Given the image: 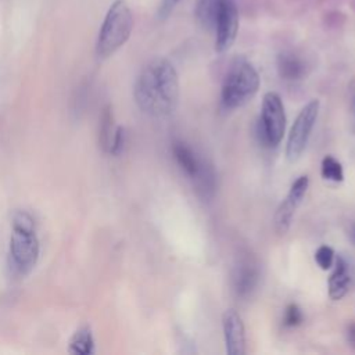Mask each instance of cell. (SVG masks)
<instances>
[{
	"instance_id": "obj_1",
	"label": "cell",
	"mask_w": 355,
	"mask_h": 355,
	"mask_svg": "<svg viewBox=\"0 0 355 355\" xmlns=\"http://www.w3.org/2000/svg\"><path fill=\"white\" fill-rule=\"evenodd\" d=\"M179 76L166 58H154L139 73L133 96L137 107L147 115L164 118L171 115L179 103Z\"/></svg>"
},
{
	"instance_id": "obj_2",
	"label": "cell",
	"mask_w": 355,
	"mask_h": 355,
	"mask_svg": "<svg viewBox=\"0 0 355 355\" xmlns=\"http://www.w3.org/2000/svg\"><path fill=\"white\" fill-rule=\"evenodd\" d=\"M39 258V240L35 220L26 211H17L12 216L10 239V266L18 275H28Z\"/></svg>"
},
{
	"instance_id": "obj_3",
	"label": "cell",
	"mask_w": 355,
	"mask_h": 355,
	"mask_svg": "<svg viewBox=\"0 0 355 355\" xmlns=\"http://www.w3.org/2000/svg\"><path fill=\"white\" fill-rule=\"evenodd\" d=\"M133 29V15L123 0H115L107 11L101 25L96 53L97 57L104 60L112 55L129 39Z\"/></svg>"
},
{
	"instance_id": "obj_4",
	"label": "cell",
	"mask_w": 355,
	"mask_h": 355,
	"mask_svg": "<svg viewBox=\"0 0 355 355\" xmlns=\"http://www.w3.org/2000/svg\"><path fill=\"white\" fill-rule=\"evenodd\" d=\"M259 89V75L247 60H236L229 68L222 85V103L226 108L245 105Z\"/></svg>"
},
{
	"instance_id": "obj_5",
	"label": "cell",
	"mask_w": 355,
	"mask_h": 355,
	"mask_svg": "<svg viewBox=\"0 0 355 355\" xmlns=\"http://www.w3.org/2000/svg\"><path fill=\"white\" fill-rule=\"evenodd\" d=\"M286 132V112L280 96L275 92L265 93L259 118V139L269 147L277 146Z\"/></svg>"
},
{
	"instance_id": "obj_6",
	"label": "cell",
	"mask_w": 355,
	"mask_h": 355,
	"mask_svg": "<svg viewBox=\"0 0 355 355\" xmlns=\"http://www.w3.org/2000/svg\"><path fill=\"white\" fill-rule=\"evenodd\" d=\"M319 100L313 98L308 101L297 115L294 123L291 125L286 146V155L288 161H297L301 157L302 151L305 150L319 115Z\"/></svg>"
},
{
	"instance_id": "obj_7",
	"label": "cell",
	"mask_w": 355,
	"mask_h": 355,
	"mask_svg": "<svg viewBox=\"0 0 355 355\" xmlns=\"http://www.w3.org/2000/svg\"><path fill=\"white\" fill-rule=\"evenodd\" d=\"M215 50L218 53L227 51L237 36L239 11L234 0H225L219 8L215 21Z\"/></svg>"
},
{
	"instance_id": "obj_8",
	"label": "cell",
	"mask_w": 355,
	"mask_h": 355,
	"mask_svg": "<svg viewBox=\"0 0 355 355\" xmlns=\"http://www.w3.org/2000/svg\"><path fill=\"white\" fill-rule=\"evenodd\" d=\"M308 186H309V179L306 175L297 178L293 182L286 198L277 207L273 218V225H275V230L279 234H284L288 230L293 216L306 194Z\"/></svg>"
},
{
	"instance_id": "obj_9",
	"label": "cell",
	"mask_w": 355,
	"mask_h": 355,
	"mask_svg": "<svg viewBox=\"0 0 355 355\" xmlns=\"http://www.w3.org/2000/svg\"><path fill=\"white\" fill-rule=\"evenodd\" d=\"M222 327L226 352L229 355L245 354V329L241 316L233 308H229L222 315Z\"/></svg>"
},
{
	"instance_id": "obj_10",
	"label": "cell",
	"mask_w": 355,
	"mask_h": 355,
	"mask_svg": "<svg viewBox=\"0 0 355 355\" xmlns=\"http://www.w3.org/2000/svg\"><path fill=\"white\" fill-rule=\"evenodd\" d=\"M258 269L255 265H252L248 261L240 262L232 276V284H233V290L237 294V297L245 298L248 297L254 288L258 284Z\"/></svg>"
},
{
	"instance_id": "obj_11",
	"label": "cell",
	"mask_w": 355,
	"mask_h": 355,
	"mask_svg": "<svg viewBox=\"0 0 355 355\" xmlns=\"http://www.w3.org/2000/svg\"><path fill=\"white\" fill-rule=\"evenodd\" d=\"M352 277L347 261L343 257H338L334 265V270L329 277V295L331 300H341L349 290Z\"/></svg>"
},
{
	"instance_id": "obj_12",
	"label": "cell",
	"mask_w": 355,
	"mask_h": 355,
	"mask_svg": "<svg viewBox=\"0 0 355 355\" xmlns=\"http://www.w3.org/2000/svg\"><path fill=\"white\" fill-rule=\"evenodd\" d=\"M172 153H173V157H175L176 162L179 164V166H180L191 179H194V178L198 175V172H200V169H201L204 161L200 159V158L197 157V154L193 151V148L189 147V146H187L186 143H183V141H176V143H173Z\"/></svg>"
},
{
	"instance_id": "obj_13",
	"label": "cell",
	"mask_w": 355,
	"mask_h": 355,
	"mask_svg": "<svg viewBox=\"0 0 355 355\" xmlns=\"http://www.w3.org/2000/svg\"><path fill=\"white\" fill-rule=\"evenodd\" d=\"M305 62L291 51H283L277 57L279 75L286 80H300L305 75Z\"/></svg>"
},
{
	"instance_id": "obj_14",
	"label": "cell",
	"mask_w": 355,
	"mask_h": 355,
	"mask_svg": "<svg viewBox=\"0 0 355 355\" xmlns=\"http://www.w3.org/2000/svg\"><path fill=\"white\" fill-rule=\"evenodd\" d=\"M225 0H198L196 6V18L197 22L204 29H214L216 15L219 12V8Z\"/></svg>"
},
{
	"instance_id": "obj_15",
	"label": "cell",
	"mask_w": 355,
	"mask_h": 355,
	"mask_svg": "<svg viewBox=\"0 0 355 355\" xmlns=\"http://www.w3.org/2000/svg\"><path fill=\"white\" fill-rule=\"evenodd\" d=\"M93 337L92 331L89 327H82L71 338L69 343V351L72 354H79V355H87L93 352Z\"/></svg>"
},
{
	"instance_id": "obj_16",
	"label": "cell",
	"mask_w": 355,
	"mask_h": 355,
	"mask_svg": "<svg viewBox=\"0 0 355 355\" xmlns=\"http://www.w3.org/2000/svg\"><path fill=\"white\" fill-rule=\"evenodd\" d=\"M320 175L323 179L330 182H343L344 169L341 162L333 155H326L320 164Z\"/></svg>"
},
{
	"instance_id": "obj_17",
	"label": "cell",
	"mask_w": 355,
	"mask_h": 355,
	"mask_svg": "<svg viewBox=\"0 0 355 355\" xmlns=\"http://www.w3.org/2000/svg\"><path fill=\"white\" fill-rule=\"evenodd\" d=\"M304 319L302 311L297 304H288L284 309V315H283V324L286 327H295L298 324H301Z\"/></svg>"
},
{
	"instance_id": "obj_18",
	"label": "cell",
	"mask_w": 355,
	"mask_h": 355,
	"mask_svg": "<svg viewBox=\"0 0 355 355\" xmlns=\"http://www.w3.org/2000/svg\"><path fill=\"white\" fill-rule=\"evenodd\" d=\"M315 261L320 269H330L334 262V250L329 245H320L315 252Z\"/></svg>"
},
{
	"instance_id": "obj_19",
	"label": "cell",
	"mask_w": 355,
	"mask_h": 355,
	"mask_svg": "<svg viewBox=\"0 0 355 355\" xmlns=\"http://www.w3.org/2000/svg\"><path fill=\"white\" fill-rule=\"evenodd\" d=\"M179 1L180 0H161L159 7H158V18L166 19L173 12V10L176 8Z\"/></svg>"
},
{
	"instance_id": "obj_20",
	"label": "cell",
	"mask_w": 355,
	"mask_h": 355,
	"mask_svg": "<svg viewBox=\"0 0 355 355\" xmlns=\"http://www.w3.org/2000/svg\"><path fill=\"white\" fill-rule=\"evenodd\" d=\"M345 336H347L348 344L355 349V322H351V323L347 326Z\"/></svg>"
},
{
	"instance_id": "obj_21",
	"label": "cell",
	"mask_w": 355,
	"mask_h": 355,
	"mask_svg": "<svg viewBox=\"0 0 355 355\" xmlns=\"http://www.w3.org/2000/svg\"><path fill=\"white\" fill-rule=\"evenodd\" d=\"M352 125H354V132H355V97L352 100Z\"/></svg>"
},
{
	"instance_id": "obj_22",
	"label": "cell",
	"mask_w": 355,
	"mask_h": 355,
	"mask_svg": "<svg viewBox=\"0 0 355 355\" xmlns=\"http://www.w3.org/2000/svg\"><path fill=\"white\" fill-rule=\"evenodd\" d=\"M349 236H351V239H352V241L355 243V225H352V227H351V233H349Z\"/></svg>"
}]
</instances>
